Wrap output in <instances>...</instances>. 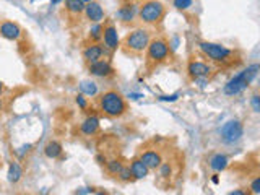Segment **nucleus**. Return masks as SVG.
Returning <instances> with one entry per match:
<instances>
[{"label": "nucleus", "instance_id": "1", "mask_svg": "<svg viewBox=\"0 0 260 195\" xmlns=\"http://www.w3.org/2000/svg\"><path fill=\"white\" fill-rule=\"evenodd\" d=\"M98 107L106 117L109 119H119L127 112V101L124 95L116 90H108L104 91L101 96L98 98Z\"/></svg>", "mask_w": 260, "mask_h": 195}, {"label": "nucleus", "instance_id": "2", "mask_svg": "<svg viewBox=\"0 0 260 195\" xmlns=\"http://www.w3.org/2000/svg\"><path fill=\"white\" fill-rule=\"evenodd\" d=\"M151 33L147 28H135L130 33L125 34L124 41H122V49L132 56H140L148 49L151 43Z\"/></svg>", "mask_w": 260, "mask_h": 195}, {"label": "nucleus", "instance_id": "3", "mask_svg": "<svg viewBox=\"0 0 260 195\" xmlns=\"http://www.w3.org/2000/svg\"><path fill=\"white\" fill-rule=\"evenodd\" d=\"M260 72V65L258 64H252L249 67H246L239 72L238 75H234L231 80H229L225 87H223V93L226 96H236L239 95L241 91L246 90L249 85L254 82V78L258 75Z\"/></svg>", "mask_w": 260, "mask_h": 195}, {"label": "nucleus", "instance_id": "4", "mask_svg": "<svg viewBox=\"0 0 260 195\" xmlns=\"http://www.w3.org/2000/svg\"><path fill=\"white\" fill-rule=\"evenodd\" d=\"M198 49L203 54V56L215 62V64L220 65H226V64H231L233 59H234V51L226 48L223 44H218V43H208V41H203L198 44Z\"/></svg>", "mask_w": 260, "mask_h": 195}, {"label": "nucleus", "instance_id": "5", "mask_svg": "<svg viewBox=\"0 0 260 195\" xmlns=\"http://www.w3.org/2000/svg\"><path fill=\"white\" fill-rule=\"evenodd\" d=\"M169 54H171V46L166 39H161V37L151 39V43L147 49V64L150 67L161 65L169 59Z\"/></svg>", "mask_w": 260, "mask_h": 195}, {"label": "nucleus", "instance_id": "6", "mask_svg": "<svg viewBox=\"0 0 260 195\" xmlns=\"http://www.w3.org/2000/svg\"><path fill=\"white\" fill-rule=\"evenodd\" d=\"M164 5L159 0H147L139 9V18L145 25H158L164 17Z\"/></svg>", "mask_w": 260, "mask_h": 195}, {"label": "nucleus", "instance_id": "7", "mask_svg": "<svg viewBox=\"0 0 260 195\" xmlns=\"http://www.w3.org/2000/svg\"><path fill=\"white\" fill-rule=\"evenodd\" d=\"M244 135V126L242 122L238 119H233V121H228L223 127L220 129V137H221V142L226 143V145H234L238 143L239 140Z\"/></svg>", "mask_w": 260, "mask_h": 195}, {"label": "nucleus", "instance_id": "8", "mask_svg": "<svg viewBox=\"0 0 260 195\" xmlns=\"http://www.w3.org/2000/svg\"><path fill=\"white\" fill-rule=\"evenodd\" d=\"M211 72H213L211 65L202 60H190L187 65V73L192 80H197V78H208Z\"/></svg>", "mask_w": 260, "mask_h": 195}, {"label": "nucleus", "instance_id": "9", "mask_svg": "<svg viewBox=\"0 0 260 195\" xmlns=\"http://www.w3.org/2000/svg\"><path fill=\"white\" fill-rule=\"evenodd\" d=\"M0 36L7 39V41H20V37L23 36V31L18 23L4 20L0 23Z\"/></svg>", "mask_w": 260, "mask_h": 195}, {"label": "nucleus", "instance_id": "10", "mask_svg": "<svg viewBox=\"0 0 260 195\" xmlns=\"http://www.w3.org/2000/svg\"><path fill=\"white\" fill-rule=\"evenodd\" d=\"M104 51H106L104 44L90 43L86 48L83 49L81 56H83V60L86 62V65H90V64H95V62H98V60H101L103 56H104Z\"/></svg>", "mask_w": 260, "mask_h": 195}, {"label": "nucleus", "instance_id": "11", "mask_svg": "<svg viewBox=\"0 0 260 195\" xmlns=\"http://www.w3.org/2000/svg\"><path fill=\"white\" fill-rule=\"evenodd\" d=\"M103 44L108 51H117L120 46V39L117 34V28L112 25V23H108L104 26V33H103Z\"/></svg>", "mask_w": 260, "mask_h": 195}, {"label": "nucleus", "instance_id": "12", "mask_svg": "<svg viewBox=\"0 0 260 195\" xmlns=\"http://www.w3.org/2000/svg\"><path fill=\"white\" fill-rule=\"evenodd\" d=\"M88 72H90V75L98 76V78H109L114 75V67L111 65L109 60L101 59V60L95 62V64H90Z\"/></svg>", "mask_w": 260, "mask_h": 195}, {"label": "nucleus", "instance_id": "13", "mask_svg": "<svg viewBox=\"0 0 260 195\" xmlns=\"http://www.w3.org/2000/svg\"><path fill=\"white\" fill-rule=\"evenodd\" d=\"M83 15H85V18H86L90 23H101V21L106 18V13H104V10H103V7L99 5V4L96 2V0H93V2H88V4H86Z\"/></svg>", "mask_w": 260, "mask_h": 195}, {"label": "nucleus", "instance_id": "14", "mask_svg": "<svg viewBox=\"0 0 260 195\" xmlns=\"http://www.w3.org/2000/svg\"><path fill=\"white\" fill-rule=\"evenodd\" d=\"M140 160L151 169H158L159 166H161L163 163V156L161 153H159L158 150H145L142 154H140Z\"/></svg>", "mask_w": 260, "mask_h": 195}, {"label": "nucleus", "instance_id": "15", "mask_svg": "<svg viewBox=\"0 0 260 195\" xmlns=\"http://www.w3.org/2000/svg\"><path fill=\"white\" fill-rule=\"evenodd\" d=\"M80 132L86 137H95L99 132V119L96 115H88L86 119L81 122Z\"/></svg>", "mask_w": 260, "mask_h": 195}, {"label": "nucleus", "instance_id": "16", "mask_svg": "<svg viewBox=\"0 0 260 195\" xmlns=\"http://www.w3.org/2000/svg\"><path fill=\"white\" fill-rule=\"evenodd\" d=\"M137 15H139V9L134 4H124L117 10V17L122 23H132Z\"/></svg>", "mask_w": 260, "mask_h": 195}, {"label": "nucleus", "instance_id": "17", "mask_svg": "<svg viewBox=\"0 0 260 195\" xmlns=\"http://www.w3.org/2000/svg\"><path fill=\"white\" fill-rule=\"evenodd\" d=\"M229 165V158L223 153H216L213 154L211 158L208 160V166L211 171H215V173H223V171L228 168Z\"/></svg>", "mask_w": 260, "mask_h": 195}, {"label": "nucleus", "instance_id": "18", "mask_svg": "<svg viewBox=\"0 0 260 195\" xmlns=\"http://www.w3.org/2000/svg\"><path fill=\"white\" fill-rule=\"evenodd\" d=\"M130 171H132L134 179H145L150 174V168L145 165L140 158H135L130 163Z\"/></svg>", "mask_w": 260, "mask_h": 195}, {"label": "nucleus", "instance_id": "19", "mask_svg": "<svg viewBox=\"0 0 260 195\" xmlns=\"http://www.w3.org/2000/svg\"><path fill=\"white\" fill-rule=\"evenodd\" d=\"M62 151H64L62 143L57 142V140H51V142H48L44 146V154L46 158L49 160H57L59 156H62Z\"/></svg>", "mask_w": 260, "mask_h": 195}, {"label": "nucleus", "instance_id": "20", "mask_svg": "<svg viewBox=\"0 0 260 195\" xmlns=\"http://www.w3.org/2000/svg\"><path fill=\"white\" fill-rule=\"evenodd\" d=\"M7 179L10 184H18L23 179V166L18 161H12L9 165V171H7Z\"/></svg>", "mask_w": 260, "mask_h": 195}, {"label": "nucleus", "instance_id": "21", "mask_svg": "<svg viewBox=\"0 0 260 195\" xmlns=\"http://www.w3.org/2000/svg\"><path fill=\"white\" fill-rule=\"evenodd\" d=\"M86 4L83 0H65V10L72 17H80L85 12Z\"/></svg>", "mask_w": 260, "mask_h": 195}, {"label": "nucleus", "instance_id": "22", "mask_svg": "<svg viewBox=\"0 0 260 195\" xmlns=\"http://www.w3.org/2000/svg\"><path fill=\"white\" fill-rule=\"evenodd\" d=\"M103 33H104V26L101 23H93L88 31V39L91 43H99L103 41Z\"/></svg>", "mask_w": 260, "mask_h": 195}, {"label": "nucleus", "instance_id": "23", "mask_svg": "<svg viewBox=\"0 0 260 195\" xmlns=\"http://www.w3.org/2000/svg\"><path fill=\"white\" fill-rule=\"evenodd\" d=\"M80 91L85 96H96L98 95V85L93 80H83L80 83Z\"/></svg>", "mask_w": 260, "mask_h": 195}, {"label": "nucleus", "instance_id": "24", "mask_svg": "<svg viewBox=\"0 0 260 195\" xmlns=\"http://www.w3.org/2000/svg\"><path fill=\"white\" fill-rule=\"evenodd\" d=\"M124 168V165L119 161V160H111V161H106V169H108V173L112 174V176H117L119 171Z\"/></svg>", "mask_w": 260, "mask_h": 195}, {"label": "nucleus", "instance_id": "25", "mask_svg": "<svg viewBox=\"0 0 260 195\" xmlns=\"http://www.w3.org/2000/svg\"><path fill=\"white\" fill-rule=\"evenodd\" d=\"M172 5L176 10L179 12H187L189 9H192L194 0H172Z\"/></svg>", "mask_w": 260, "mask_h": 195}, {"label": "nucleus", "instance_id": "26", "mask_svg": "<svg viewBox=\"0 0 260 195\" xmlns=\"http://www.w3.org/2000/svg\"><path fill=\"white\" fill-rule=\"evenodd\" d=\"M117 179L122 182H130L134 179L132 176V171H130V166H124L120 171H119V174H117Z\"/></svg>", "mask_w": 260, "mask_h": 195}, {"label": "nucleus", "instance_id": "27", "mask_svg": "<svg viewBox=\"0 0 260 195\" xmlns=\"http://www.w3.org/2000/svg\"><path fill=\"white\" fill-rule=\"evenodd\" d=\"M249 192L254 195H260V176L254 177L249 184Z\"/></svg>", "mask_w": 260, "mask_h": 195}, {"label": "nucleus", "instance_id": "28", "mask_svg": "<svg viewBox=\"0 0 260 195\" xmlns=\"http://www.w3.org/2000/svg\"><path fill=\"white\" fill-rule=\"evenodd\" d=\"M250 107L254 112L260 114V95H254L250 98Z\"/></svg>", "mask_w": 260, "mask_h": 195}, {"label": "nucleus", "instance_id": "29", "mask_svg": "<svg viewBox=\"0 0 260 195\" xmlns=\"http://www.w3.org/2000/svg\"><path fill=\"white\" fill-rule=\"evenodd\" d=\"M158 169H159V176H163V177L171 176V165L169 163H161V166H159Z\"/></svg>", "mask_w": 260, "mask_h": 195}, {"label": "nucleus", "instance_id": "30", "mask_svg": "<svg viewBox=\"0 0 260 195\" xmlns=\"http://www.w3.org/2000/svg\"><path fill=\"white\" fill-rule=\"evenodd\" d=\"M75 103L78 104L80 109H86L88 107V101H86V98H85V95H83V93H80V95L75 98Z\"/></svg>", "mask_w": 260, "mask_h": 195}, {"label": "nucleus", "instance_id": "31", "mask_svg": "<svg viewBox=\"0 0 260 195\" xmlns=\"http://www.w3.org/2000/svg\"><path fill=\"white\" fill-rule=\"evenodd\" d=\"M178 98H179V95H171V96H161L159 99H161V101H171V103H172V101H176Z\"/></svg>", "mask_w": 260, "mask_h": 195}, {"label": "nucleus", "instance_id": "32", "mask_svg": "<svg viewBox=\"0 0 260 195\" xmlns=\"http://www.w3.org/2000/svg\"><path fill=\"white\" fill-rule=\"evenodd\" d=\"M229 195H247V190H233L229 192Z\"/></svg>", "mask_w": 260, "mask_h": 195}, {"label": "nucleus", "instance_id": "33", "mask_svg": "<svg viewBox=\"0 0 260 195\" xmlns=\"http://www.w3.org/2000/svg\"><path fill=\"white\" fill-rule=\"evenodd\" d=\"M128 98L130 99H140V98H143V95H140V93H132V95H128Z\"/></svg>", "mask_w": 260, "mask_h": 195}, {"label": "nucleus", "instance_id": "34", "mask_svg": "<svg viewBox=\"0 0 260 195\" xmlns=\"http://www.w3.org/2000/svg\"><path fill=\"white\" fill-rule=\"evenodd\" d=\"M60 2H65V0H51V5H57Z\"/></svg>", "mask_w": 260, "mask_h": 195}, {"label": "nucleus", "instance_id": "35", "mask_svg": "<svg viewBox=\"0 0 260 195\" xmlns=\"http://www.w3.org/2000/svg\"><path fill=\"white\" fill-rule=\"evenodd\" d=\"M211 182H213V184H218V182H220L218 176H213V177H211Z\"/></svg>", "mask_w": 260, "mask_h": 195}, {"label": "nucleus", "instance_id": "36", "mask_svg": "<svg viewBox=\"0 0 260 195\" xmlns=\"http://www.w3.org/2000/svg\"><path fill=\"white\" fill-rule=\"evenodd\" d=\"M2 93H4V83L0 82V96H2Z\"/></svg>", "mask_w": 260, "mask_h": 195}, {"label": "nucleus", "instance_id": "37", "mask_svg": "<svg viewBox=\"0 0 260 195\" xmlns=\"http://www.w3.org/2000/svg\"><path fill=\"white\" fill-rule=\"evenodd\" d=\"M2 111H4V101L0 99V112H2Z\"/></svg>", "mask_w": 260, "mask_h": 195}, {"label": "nucleus", "instance_id": "38", "mask_svg": "<svg viewBox=\"0 0 260 195\" xmlns=\"http://www.w3.org/2000/svg\"><path fill=\"white\" fill-rule=\"evenodd\" d=\"M83 2H85V4H88V2H93V0H83Z\"/></svg>", "mask_w": 260, "mask_h": 195}, {"label": "nucleus", "instance_id": "39", "mask_svg": "<svg viewBox=\"0 0 260 195\" xmlns=\"http://www.w3.org/2000/svg\"><path fill=\"white\" fill-rule=\"evenodd\" d=\"M258 166H260V160H258Z\"/></svg>", "mask_w": 260, "mask_h": 195}]
</instances>
